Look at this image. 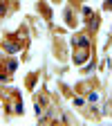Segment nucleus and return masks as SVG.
Returning <instances> with one entry per match:
<instances>
[{"label":"nucleus","instance_id":"nucleus-1","mask_svg":"<svg viewBox=\"0 0 112 126\" xmlns=\"http://www.w3.org/2000/svg\"><path fill=\"white\" fill-rule=\"evenodd\" d=\"M87 54H90V47H83V45H78L76 50H74V61H76V63H83V61L87 59Z\"/></svg>","mask_w":112,"mask_h":126},{"label":"nucleus","instance_id":"nucleus-2","mask_svg":"<svg viewBox=\"0 0 112 126\" xmlns=\"http://www.w3.org/2000/svg\"><path fill=\"white\" fill-rule=\"evenodd\" d=\"M74 45H83V47H90V38H87V34H81L78 38H74Z\"/></svg>","mask_w":112,"mask_h":126},{"label":"nucleus","instance_id":"nucleus-3","mask_svg":"<svg viewBox=\"0 0 112 126\" xmlns=\"http://www.w3.org/2000/svg\"><path fill=\"white\" fill-rule=\"evenodd\" d=\"M105 9H112V0H108V2H105Z\"/></svg>","mask_w":112,"mask_h":126}]
</instances>
